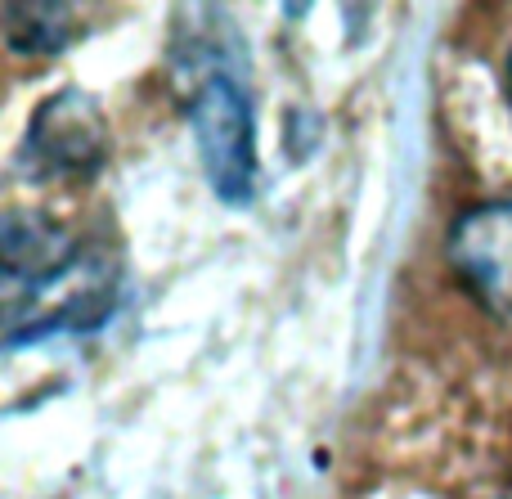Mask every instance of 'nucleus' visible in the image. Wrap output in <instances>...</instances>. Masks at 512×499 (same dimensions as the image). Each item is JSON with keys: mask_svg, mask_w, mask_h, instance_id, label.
<instances>
[{"mask_svg": "<svg viewBox=\"0 0 512 499\" xmlns=\"http://www.w3.org/2000/svg\"><path fill=\"white\" fill-rule=\"evenodd\" d=\"M0 18H5V45L23 59L59 54L81 36L72 5H5Z\"/></svg>", "mask_w": 512, "mask_h": 499, "instance_id": "39448f33", "label": "nucleus"}, {"mask_svg": "<svg viewBox=\"0 0 512 499\" xmlns=\"http://www.w3.org/2000/svg\"><path fill=\"white\" fill-rule=\"evenodd\" d=\"M508 104H512V54H508Z\"/></svg>", "mask_w": 512, "mask_h": 499, "instance_id": "423d86ee", "label": "nucleus"}, {"mask_svg": "<svg viewBox=\"0 0 512 499\" xmlns=\"http://www.w3.org/2000/svg\"><path fill=\"white\" fill-rule=\"evenodd\" d=\"M23 153L36 162V176L45 180L95 176L108 158V122L86 90L68 86L32 113Z\"/></svg>", "mask_w": 512, "mask_h": 499, "instance_id": "7ed1b4c3", "label": "nucleus"}, {"mask_svg": "<svg viewBox=\"0 0 512 499\" xmlns=\"http://www.w3.org/2000/svg\"><path fill=\"white\" fill-rule=\"evenodd\" d=\"M490 499H512V491H504V495H490Z\"/></svg>", "mask_w": 512, "mask_h": 499, "instance_id": "0eeeda50", "label": "nucleus"}, {"mask_svg": "<svg viewBox=\"0 0 512 499\" xmlns=\"http://www.w3.org/2000/svg\"><path fill=\"white\" fill-rule=\"evenodd\" d=\"M0 257L9 351L54 333H90L113 315L117 270L108 257L81 248L50 216L9 207L0 225Z\"/></svg>", "mask_w": 512, "mask_h": 499, "instance_id": "f257e3e1", "label": "nucleus"}, {"mask_svg": "<svg viewBox=\"0 0 512 499\" xmlns=\"http://www.w3.org/2000/svg\"><path fill=\"white\" fill-rule=\"evenodd\" d=\"M450 266L490 315L512 324V198L463 212L450 230Z\"/></svg>", "mask_w": 512, "mask_h": 499, "instance_id": "20e7f679", "label": "nucleus"}, {"mask_svg": "<svg viewBox=\"0 0 512 499\" xmlns=\"http://www.w3.org/2000/svg\"><path fill=\"white\" fill-rule=\"evenodd\" d=\"M189 126L216 198L230 207H248L256 198V117L248 90L230 72H212L189 95Z\"/></svg>", "mask_w": 512, "mask_h": 499, "instance_id": "f03ea898", "label": "nucleus"}]
</instances>
